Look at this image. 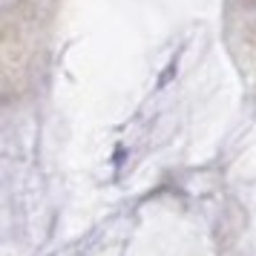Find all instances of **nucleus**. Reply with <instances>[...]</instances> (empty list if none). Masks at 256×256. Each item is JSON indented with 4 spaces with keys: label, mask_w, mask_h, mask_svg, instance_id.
<instances>
[]
</instances>
